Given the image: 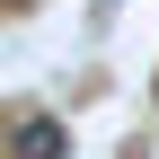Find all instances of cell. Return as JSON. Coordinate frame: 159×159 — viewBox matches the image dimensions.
Returning <instances> with one entry per match:
<instances>
[{
    "label": "cell",
    "instance_id": "1",
    "mask_svg": "<svg viewBox=\"0 0 159 159\" xmlns=\"http://www.w3.org/2000/svg\"><path fill=\"white\" fill-rule=\"evenodd\" d=\"M18 159H62V124L53 115H27L18 124Z\"/></svg>",
    "mask_w": 159,
    "mask_h": 159
}]
</instances>
